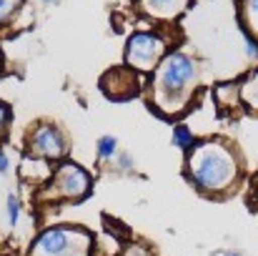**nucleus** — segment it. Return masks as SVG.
Masks as SVG:
<instances>
[{"instance_id": "f257e3e1", "label": "nucleus", "mask_w": 258, "mask_h": 256, "mask_svg": "<svg viewBox=\"0 0 258 256\" xmlns=\"http://www.w3.org/2000/svg\"><path fill=\"white\" fill-rule=\"evenodd\" d=\"M196 81H198L196 63L185 53L166 56V61L156 71V85H153L156 88L153 100H156L158 111L166 116L180 113L193 95Z\"/></svg>"}, {"instance_id": "f03ea898", "label": "nucleus", "mask_w": 258, "mask_h": 256, "mask_svg": "<svg viewBox=\"0 0 258 256\" xmlns=\"http://www.w3.org/2000/svg\"><path fill=\"white\" fill-rule=\"evenodd\" d=\"M188 171L201 191H208V193L223 191L236 178V159L226 146L216 141H206L190 151Z\"/></svg>"}, {"instance_id": "7ed1b4c3", "label": "nucleus", "mask_w": 258, "mask_h": 256, "mask_svg": "<svg viewBox=\"0 0 258 256\" xmlns=\"http://www.w3.org/2000/svg\"><path fill=\"white\" fill-rule=\"evenodd\" d=\"M90 236L81 229H48L33 246L30 256H88Z\"/></svg>"}, {"instance_id": "20e7f679", "label": "nucleus", "mask_w": 258, "mask_h": 256, "mask_svg": "<svg viewBox=\"0 0 258 256\" xmlns=\"http://www.w3.org/2000/svg\"><path fill=\"white\" fill-rule=\"evenodd\" d=\"M163 56V40L153 33H136L128 40L125 61L136 71H153Z\"/></svg>"}, {"instance_id": "39448f33", "label": "nucleus", "mask_w": 258, "mask_h": 256, "mask_svg": "<svg viewBox=\"0 0 258 256\" xmlns=\"http://www.w3.org/2000/svg\"><path fill=\"white\" fill-rule=\"evenodd\" d=\"M90 188V176L76 164H63L55 171L53 183H50V196L53 198H83Z\"/></svg>"}, {"instance_id": "423d86ee", "label": "nucleus", "mask_w": 258, "mask_h": 256, "mask_svg": "<svg viewBox=\"0 0 258 256\" xmlns=\"http://www.w3.org/2000/svg\"><path fill=\"white\" fill-rule=\"evenodd\" d=\"M100 88L108 98L113 100H128L131 95L138 93V78L133 76V71L128 68H113L110 73L103 76L100 81Z\"/></svg>"}, {"instance_id": "0eeeda50", "label": "nucleus", "mask_w": 258, "mask_h": 256, "mask_svg": "<svg viewBox=\"0 0 258 256\" xmlns=\"http://www.w3.org/2000/svg\"><path fill=\"white\" fill-rule=\"evenodd\" d=\"M30 148L33 153H40V156H48V159H58L66 153V138L58 128L53 126H43L33 133V141H30Z\"/></svg>"}, {"instance_id": "6e6552de", "label": "nucleus", "mask_w": 258, "mask_h": 256, "mask_svg": "<svg viewBox=\"0 0 258 256\" xmlns=\"http://www.w3.org/2000/svg\"><path fill=\"white\" fill-rule=\"evenodd\" d=\"M138 3H141L143 13H148L153 18H161V20L175 18L185 5V0H138Z\"/></svg>"}, {"instance_id": "1a4fd4ad", "label": "nucleus", "mask_w": 258, "mask_h": 256, "mask_svg": "<svg viewBox=\"0 0 258 256\" xmlns=\"http://www.w3.org/2000/svg\"><path fill=\"white\" fill-rule=\"evenodd\" d=\"M243 20L248 30L258 35V0H243Z\"/></svg>"}, {"instance_id": "9d476101", "label": "nucleus", "mask_w": 258, "mask_h": 256, "mask_svg": "<svg viewBox=\"0 0 258 256\" xmlns=\"http://www.w3.org/2000/svg\"><path fill=\"white\" fill-rule=\"evenodd\" d=\"M243 100H246L251 108L258 111V73L246 83V88H243Z\"/></svg>"}, {"instance_id": "9b49d317", "label": "nucleus", "mask_w": 258, "mask_h": 256, "mask_svg": "<svg viewBox=\"0 0 258 256\" xmlns=\"http://www.w3.org/2000/svg\"><path fill=\"white\" fill-rule=\"evenodd\" d=\"M173 143H175L178 148H188V146H193V136H190V131L183 128V126H178V128L173 131Z\"/></svg>"}, {"instance_id": "f8f14e48", "label": "nucleus", "mask_w": 258, "mask_h": 256, "mask_svg": "<svg viewBox=\"0 0 258 256\" xmlns=\"http://www.w3.org/2000/svg\"><path fill=\"white\" fill-rule=\"evenodd\" d=\"M98 153H100L103 159L113 156V153H115V138H113V136H103V138L98 141Z\"/></svg>"}, {"instance_id": "ddd939ff", "label": "nucleus", "mask_w": 258, "mask_h": 256, "mask_svg": "<svg viewBox=\"0 0 258 256\" xmlns=\"http://www.w3.org/2000/svg\"><path fill=\"white\" fill-rule=\"evenodd\" d=\"M20 3H23V0H0V23H3L5 18H10L13 10H15Z\"/></svg>"}, {"instance_id": "4468645a", "label": "nucleus", "mask_w": 258, "mask_h": 256, "mask_svg": "<svg viewBox=\"0 0 258 256\" xmlns=\"http://www.w3.org/2000/svg\"><path fill=\"white\" fill-rule=\"evenodd\" d=\"M18 221V198H8V224L13 226Z\"/></svg>"}, {"instance_id": "2eb2a0df", "label": "nucleus", "mask_w": 258, "mask_h": 256, "mask_svg": "<svg viewBox=\"0 0 258 256\" xmlns=\"http://www.w3.org/2000/svg\"><path fill=\"white\" fill-rule=\"evenodd\" d=\"M8 118H10V111H8L5 103H0V138L5 136V123H8Z\"/></svg>"}, {"instance_id": "dca6fc26", "label": "nucleus", "mask_w": 258, "mask_h": 256, "mask_svg": "<svg viewBox=\"0 0 258 256\" xmlns=\"http://www.w3.org/2000/svg\"><path fill=\"white\" fill-rule=\"evenodd\" d=\"M5 169H8V159H5V153L0 151V173H3Z\"/></svg>"}, {"instance_id": "f3484780", "label": "nucleus", "mask_w": 258, "mask_h": 256, "mask_svg": "<svg viewBox=\"0 0 258 256\" xmlns=\"http://www.w3.org/2000/svg\"><path fill=\"white\" fill-rule=\"evenodd\" d=\"M226 256H238V254H226Z\"/></svg>"}, {"instance_id": "a211bd4d", "label": "nucleus", "mask_w": 258, "mask_h": 256, "mask_svg": "<svg viewBox=\"0 0 258 256\" xmlns=\"http://www.w3.org/2000/svg\"><path fill=\"white\" fill-rule=\"evenodd\" d=\"M45 3H53V0H45Z\"/></svg>"}]
</instances>
